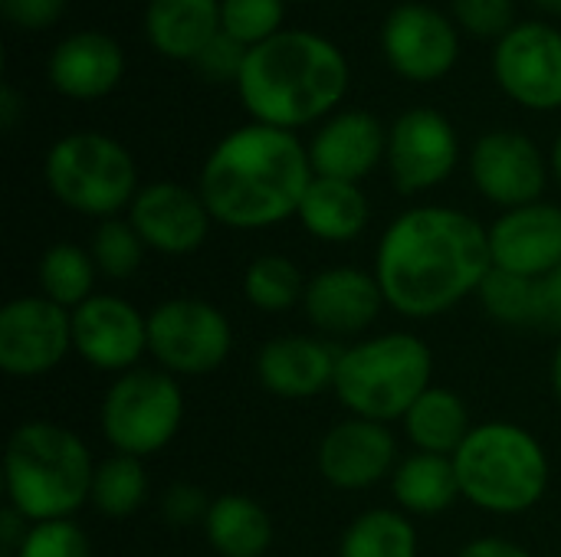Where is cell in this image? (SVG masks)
<instances>
[{"label":"cell","instance_id":"6da1fadb","mask_svg":"<svg viewBox=\"0 0 561 557\" xmlns=\"http://www.w3.org/2000/svg\"><path fill=\"white\" fill-rule=\"evenodd\" d=\"M371 272L391 312L414 322L440 318L493 272L490 227L460 207H411L385 227Z\"/></svg>","mask_w":561,"mask_h":557},{"label":"cell","instance_id":"7a4b0ae2","mask_svg":"<svg viewBox=\"0 0 561 557\" xmlns=\"http://www.w3.org/2000/svg\"><path fill=\"white\" fill-rule=\"evenodd\" d=\"M312 177L309 144L296 131L250 121L210 148L197 190L214 223L253 233L296 217Z\"/></svg>","mask_w":561,"mask_h":557},{"label":"cell","instance_id":"3957f363","mask_svg":"<svg viewBox=\"0 0 561 557\" xmlns=\"http://www.w3.org/2000/svg\"><path fill=\"white\" fill-rule=\"evenodd\" d=\"M348 76V59L332 39L309 30H279L247 53L237 92L253 121L296 131L335 115Z\"/></svg>","mask_w":561,"mask_h":557},{"label":"cell","instance_id":"277c9868","mask_svg":"<svg viewBox=\"0 0 561 557\" xmlns=\"http://www.w3.org/2000/svg\"><path fill=\"white\" fill-rule=\"evenodd\" d=\"M95 460L79 433L53 420H23L7 437V506L30 525L72 519L89 506Z\"/></svg>","mask_w":561,"mask_h":557},{"label":"cell","instance_id":"5b68a950","mask_svg":"<svg viewBox=\"0 0 561 557\" xmlns=\"http://www.w3.org/2000/svg\"><path fill=\"white\" fill-rule=\"evenodd\" d=\"M460 496L500 519L533 512L552 486V460L539 437L513 420H483L454 453Z\"/></svg>","mask_w":561,"mask_h":557},{"label":"cell","instance_id":"8992f818","mask_svg":"<svg viewBox=\"0 0 561 557\" xmlns=\"http://www.w3.org/2000/svg\"><path fill=\"white\" fill-rule=\"evenodd\" d=\"M427 387H434V355L421 335L401 328L342 348L332 394L348 417L394 423Z\"/></svg>","mask_w":561,"mask_h":557},{"label":"cell","instance_id":"52a82bcc","mask_svg":"<svg viewBox=\"0 0 561 557\" xmlns=\"http://www.w3.org/2000/svg\"><path fill=\"white\" fill-rule=\"evenodd\" d=\"M43 181L66 210L99 223L128 213L141 190L131 151L102 131H69L53 141L43 158Z\"/></svg>","mask_w":561,"mask_h":557},{"label":"cell","instance_id":"ba28073f","mask_svg":"<svg viewBox=\"0 0 561 557\" xmlns=\"http://www.w3.org/2000/svg\"><path fill=\"white\" fill-rule=\"evenodd\" d=\"M184 387L161 368L118 374L99 407V427L112 453L148 460L161 453L184 427Z\"/></svg>","mask_w":561,"mask_h":557},{"label":"cell","instance_id":"9c48e42d","mask_svg":"<svg viewBox=\"0 0 561 557\" xmlns=\"http://www.w3.org/2000/svg\"><path fill=\"white\" fill-rule=\"evenodd\" d=\"M233 351V325L207 299L178 295L148 312V355L154 368L184 378H207Z\"/></svg>","mask_w":561,"mask_h":557},{"label":"cell","instance_id":"30bf717a","mask_svg":"<svg viewBox=\"0 0 561 557\" xmlns=\"http://www.w3.org/2000/svg\"><path fill=\"white\" fill-rule=\"evenodd\" d=\"M72 351V312L46 295H16L0 309V371L13 381H36L56 371Z\"/></svg>","mask_w":561,"mask_h":557},{"label":"cell","instance_id":"8fae6325","mask_svg":"<svg viewBox=\"0 0 561 557\" xmlns=\"http://www.w3.org/2000/svg\"><path fill=\"white\" fill-rule=\"evenodd\" d=\"M385 161L401 194H427L440 187L460 161L457 128L437 108H408L388 128Z\"/></svg>","mask_w":561,"mask_h":557},{"label":"cell","instance_id":"7c38bea8","mask_svg":"<svg viewBox=\"0 0 561 557\" xmlns=\"http://www.w3.org/2000/svg\"><path fill=\"white\" fill-rule=\"evenodd\" d=\"M493 76L523 108H561V33L549 23H516L496 43Z\"/></svg>","mask_w":561,"mask_h":557},{"label":"cell","instance_id":"4fadbf2b","mask_svg":"<svg viewBox=\"0 0 561 557\" xmlns=\"http://www.w3.org/2000/svg\"><path fill=\"white\" fill-rule=\"evenodd\" d=\"M72 351L115 378L135 371L148 355V315L122 295L95 292L72 309Z\"/></svg>","mask_w":561,"mask_h":557},{"label":"cell","instance_id":"5bb4252c","mask_svg":"<svg viewBox=\"0 0 561 557\" xmlns=\"http://www.w3.org/2000/svg\"><path fill=\"white\" fill-rule=\"evenodd\" d=\"M470 177L483 200L500 210H516L542 200L549 184V161L529 135L496 128L473 144Z\"/></svg>","mask_w":561,"mask_h":557},{"label":"cell","instance_id":"9a60e30c","mask_svg":"<svg viewBox=\"0 0 561 557\" xmlns=\"http://www.w3.org/2000/svg\"><path fill=\"white\" fill-rule=\"evenodd\" d=\"M381 49L388 66L408 82L444 79L457 56L460 39L447 13L431 3H401L388 13L381 26Z\"/></svg>","mask_w":561,"mask_h":557},{"label":"cell","instance_id":"2e32d148","mask_svg":"<svg viewBox=\"0 0 561 557\" xmlns=\"http://www.w3.org/2000/svg\"><path fill=\"white\" fill-rule=\"evenodd\" d=\"M398 463L401 450L391 427L362 417H345L329 427L316 450L319 476L339 492L375 489L394 476Z\"/></svg>","mask_w":561,"mask_h":557},{"label":"cell","instance_id":"e0dca14e","mask_svg":"<svg viewBox=\"0 0 561 557\" xmlns=\"http://www.w3.org/2000/svg\"><path fill=\"white\" fill-rule=\"evenodd\" d=\"M128 223L148 250L161 256H191L207 243L214 217L197 187L154 181L135 194L128 207Z\"/></svg>","mask_w":561,"mask_h":557},{"label":"cell","instance_id":"ac0fdd59","mask_svg":"<svg viewBox=\"0 0 561 557\" xmlns=\"http://www.w3.org/2000/svg\"><path fill=\"white\" fill-rule=\"evenodd\" d=\"M385 295L375 272L362 266H329L306 282L302 312L316 335L335 338H368V328L385 312Z\"/></svg>","mask_w":561,"mask_h":557},{"label":"cell","instance_id":"d6986e66","mask_svg":"<svg viewBox=\"0 0 561 557\" xmlns=\"http://www.w3.org/2000/svg\"><path fill=\"white\" fill-rule=\"evenodd\" d=\"M490 256L493 269L546 279L561 266V207L559 204H526L503 210L490 223Z\"/></svg>","mask_w":561,"mask_h":557},{"label":"cell","instance_id":"ffe728a7","mask_svg":"<svg viewBox=\"0 0 561 557\" xmlns=\"http://www.w3.org/2000/svg\"><path fill=\"white\" fill-rule=\"evenodd\" d=\"M342 348L322 335H276L256 351V381L279 401H309L335 387Z\"/></svg>","mask_w":561,"mask_h":557},{"label":"cell","instance_id":"44dd1931","mask_svg":"<svg viewBox=\"0 0 561 557\" xmlns=\"http://www.w3.org/2000/svg\"><path fill=\"white\" fill-rule=\"evenodd\" d=\"M388 158V131L371 112H335L309 141V161L316 177H335L362 184Z\"/></svg>","mask_w":561,"mask_h":557},{"label":"cell","instance_id":"7402d4cb","mask_svg":"<svg viewBox=\"0 0 561 557\" xmlns=\"http://www.w3.org/2000/svg\"><path fill=\"white\" fill-rule=\"evenodd\" d=\"M125 72L122 46L95 30H82L66 36L46 62V76L53 89L76 102H95L108 95Z\"/></svg>","mask_w":561,"mask_h":557},{"label":"cell","instance_id":"603a6c76","mask_svg":"<svg viewBox=\"0 0 561 557\" xmlns=\"http://www.w3.org/2000/svg\"><path fill=\"white\" fill-rule=\"evenodd\" d=\"M299 227L319 243H355L371 220V200L362 184L335 181V177H312L299 213Z\"/></svg>","mask_w":561,"mask_h":557},{"label":"cell","instance_id":"cb8c5ba5","mask_svg":"<svg viewBox=\"0 0 561 557\" xmlns=\"http://www.w3.org/2000/svg\"><path fill=\"white\" fill-rule=\"evenodd\" d=\"M220 33V0H148L145 36L168 59H197Z\"/></svg>","mask_w":561,"mask_h":557},{"label":"cell","instance_id":"d4e9b609","mask_svg":"<svg viewBox=\"0 0 561 557\" xmlns=\"http://www.w3.org/2000/svg\"><path fill=\"white\" fill-rule=\"evenodd\" d=\"M391 483L394 509H401L411 519H434L454 509L460 496L457 469L450 456H434V453H411L398 463Z\"/></svg>","mask_w":561,"mask_h":557},{"label":"cell","instance_id":"484cf974","mask_svg":"<svg viewBox=\"0 0 561 557\" xmlns=\"http://www.w3.org/2000/svg\"><path fill=\"white\" fill-rule=\"evenodd\" d=\"M401 427L417 453H434V456L454 460V453L463 446V440L470 437V430L477 423L470 417L467 401L457 391L434 384L414 401V407L404 414Z\"/></svg>","mask_w":561,"mask_h":557},{"label":"cell","instance_id":"4316f807","mask_svg":"<svg viewBox=\"0 0 561 557\" xmlns=\"http://www.w3.org/2000/svg\"><path fill=\"white\" fill-rule=\"evenodd\" d=\"M204 538L220 557H263L273 545V519L253 496L224 492L210 502Z\"/></svg>","mask_w":561,"mask_h":557},{"label":"cell","instance_id":"83f0119b","mask_svg":"<svg viewBox=\"0 0 561 557\" xmlns=\"http://www.w3.org/2000/svg\"><path fill=\"white\" fill-rule=\"evenodd\" d=\"M421 535L401 509H368L348 522L339 557H417Z\"/></svg>","mask_w":561,"mask_h":557},{"label":"cell","instance_id":"f1b7e54d","mask_svg":"<svg viewBox=\"0 0 561 557\" xmlns=\"http://www.w3.org/2000/svg\"><path fill=\"white\" fill-rule=\"evenodd\" d=\"M95 279H99V269H95L92 253L76 243H53L43 250L36 263L39 295H46L49 302L69 312L95 295Z\"/></svg>","mask_w":561,"mask_h":557},{"label":"cell","instance_id":"f546056e","mask_svg":"<svg viewBox=\"0 0 561 557\" xmlns=\"http://www.w3.org/2000/svg\"><path fill=\"white\" fill-rule=\"evenodd\" d=\"M148 502V473L145 460L112 453L95 463L89 506L105 519H128Z\"/></svg>","mask_w":561,"mask_h":557},{"label":"cell","instance_id":"4dcf8cb0","mask_svg":"<svg viewBox=\"0 0 561 557\" xmlns=\"http://www.w3.org/2000/svg\"><path fill=\"white\" fill-rule=\"evenodd\" d=\"M306 282L309 279H302L299 266L289 256L263 253L243 272V299L256 312L279 315V312H289V309L302 305Z\"/></svg>","mask_w":561,"mask_h":557},{"label":"cell","instance_id":"1f68e13d","mask_svg":"<svg viewBox=\"0 0 561 557\" xmlns=\"http://www.w3.org/2000/svg\"><path fill=\"white\" fill-rule=\"evenodd\" d=\"M483 312L503 328H536V279H523L503 269H493L480 292Z\"/></svg>","mask_w":561,"mask_h":557},{"label":"cell","instance_id":"d6a6232c","mask_svg":"<svg viewBox=\"0 0 561 557\" xmlns=\"http://www.w3.org/2000/svg\"><path fill=\"white\" fill-rule=\"evenodd\" d=\"M145 243L135 233V227L128 223V217H115V220H102L92 233L89 253L95 259L99 276L112 279V282H125L141 269L145 259Z\"/></svg>","mask_w":561,"mask_h":557},{"label":"cell","instance_id":"836d02e7","mask_svg":"<svg viewBox=\"0 0 561 557\" xmlns=\"http://www.w3.org/2000/svg\"><path fill=\"white\" fill-rule=\"evenodd\" d=\"M283 10L286 0H220V30L253 49L279 33Z\"/></svg>","mask_w":561,"mask_h":557},{"label":"cell","instance_id":"e575fe53","mask_svg":"<svg viewBox=\"0 0 561 557\" xmlns=\"http://www.w3.org/2000/svg\"><path fill=\"white\" fill-rule=\"evenodd\" d=\"M13 557H92L89 535L76 525V519H56V522H36L26 529Z\"/></svg>","mask_w":561,"mask_h":557},{"label":"cell","instance_id":"d590c367","mask_svg":"<svg viewBox=\"0 0 561 557\" xmlns=\"http://www.w3.org/2000/svg\"><path fill=\"white\" fill-rule=\"evenodd\" d=\"M450 10H454V20L467 33L483 36V39H490V36L503 39L516 26L513 0H450Z\"/></svg>","mask_w":561,"mask_h":557},{"label":"cell","instance_id":"8d00e7d4","mask_svg":"<svg viewBox=\"0 0 561 557\" xmlns=\"http://www.w3.org/2000/svg\"><path fill=\"white\" fill-rule=\"evenodd\" d=\"M247 46L237 43L233 36H227L224 30L204 46V53L194 59L197 72L210 82H237L240 72H243V62H247Z\"/></svg>","mask_w":561,"mask_h":557},{"label":"cell","instance_id":"74e56055","mask_svg":"<svg viewBox=\"0 0 561 557\" xmlns=\"http://www.w3.org/2000/svg\"><path fill=\"white\" fill-rule=\"evenodd\" d=\"M210 496L194 486V483H174L164 489L161 496V515L168 525L174 529H191V525H204L207 512H210Z\"/></svg>","mask_w":561,"mask_h":557},{"label":"cell","instance_id":"f35d334b","mask_svg":"<svg viewBox=\"0 0 561 557\" xmlns=\"http://www.w3.org/2000/svg\"><path fill=\"white\" fill-rule=\"evenodd\" d=\"M0 10L16 30H46L62 16L66 0H0Z\"/></svg>","mask_w":561,"mask_h":557},{"label":"cell","instance_id":"ab89813d","mask_svg":"<svg viewBox=\"0 0 561 557\" xmlns=\"http://www.w3.org/2000/svg\"><path fill=\"white\" fill-rule=\"evenodd\" d=\"M536 328L561 332V266L546 279H536Z\"/></svg>","mask_w":561,"mask_h":557},{"label":"cell","instance_id":"60d3db41","mask_svg":"<svg viewBox=\"0 0 561 557\" xmlns=\"http://www.w3.org/2000/svg\"><path fill=\"white\" fill-rule=\"evenodd\" d=\"M457 557H536L529 548L510 542V538H496V535H486V538H473L467 542Z\"/></svg>","mask_w":561,"mask_h":557},{"label":"cell","instance_id":"b9f144b4","mask_svg":"<svg viewBox=\"0 0 561 557\" xmlns=\"http://www.w3.org/2000/svg\"><path fill=\"white\" fill-rule=\"evenodd\" d=\"M26 529H30V522L20 512H13L10 506H3V515H0V552H16V545L23 542Z\"/></svg>","mask_w":561,"mask_h":557},{"label":"cell","instance_id":"7bdbcfd3","mask_svg":"<svg viewBox=\"0 0 561 557\" xmlns=\"http://www.w3.org/2000/svg\"><path fill=\"white\" fill-rule=\"evenodd\" d=\"M23 108H26V105H23L16 85L3 82V89H0V125H3V131H13V128H16Z\"/></svg>","mask_w":561,"mask_h":557},{"label":"cell","instance_id":"ee69618b","mask_svg":"<svg viewBox=\"0 0 561 557\" xmlns=\"http://www.w3.org/2000/svg\"><path fill=\"white\" fill-rule=\"evenodd\" d=\"M549 378H552V391H556V397H559L561 404V341L556 345V351H552V371H549Z\"/></svg>","mask_w":561,"mask_h":557},{"label":"cell","instance_id":"f6af8a7d","mask_svg":"<svg viewBox=\"0 0 561 557\" xmlns=\"http://www.w3.org/2000/svg\"><path fill=\"white\" fill-rule=\"evenodd\" d=\"M552 174L559 177V184H561V131H559V138H556V148H552Z\"/></svg>","mask_w":561,"mask_h":557},{"label":"cell","instance_id":"bcb514c9","mask_svg":"<svg viewBox=\"0 0 561 557\" xmlns=\"http://www.w3.org/2000/svg\"><path fill=\"white\" fill-rule=\"evenodd\" d=\"M539 10H546V13H556V16H561V0H533Z\"/></svg>","mask_w":561,"mask_h":557},{"label":"cell","instance_id":"7dc6e473","mask_svg":"<svg viewBox=\"0 0 561 557\" xmlns=\"http://www.w3.org/2000/svg\"><path fill=\"white\" fill-rule=\"evenodd\" d=\"M0 557H13V555H7V552H0Z\"/></svg>","mask_w":561,"mask_h":557}]
</instances>
